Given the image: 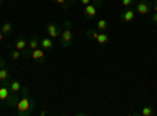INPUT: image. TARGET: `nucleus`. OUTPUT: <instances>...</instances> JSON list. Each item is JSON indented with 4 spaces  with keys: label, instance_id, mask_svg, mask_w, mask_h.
<instances>
[{
    "label": "nucleus",
    "instance_id": "17",
    "mask_svg": "<svg viewBox=\"0 0 157 116\" xmlns=\"http://www.w3.org/2000/svg\"><path fill=\"white\" fill-rule=\"evenodd\" d=\"M38 47H39V39L33 36L32 39L29 41V47H27V49H29L30 52H32V50H35V49H38Z\"/></svg>",
    "mask_w": 157,
    "mask_h": 116
},
{
    "label": "nucleus",
    "instance_id": "13",
    "mask_svg": "<svg viewBox=\"0 0 157 116\" xmlns=\"http://www.w3.org/2000/svg\"><path fill=\"white\" fill-rule=\"evenodd\" d=\"M109 39H110L109 35H107L105 32H101L96 41H98V44H99V46H107V44H109Z\"/></svg>",
    "mask_w": 157,
    "mask_h": 116
},
{
    "label": "nucleus",
    "instance_id": "22",
    "mask_svg": "<svg viewBox=\"0 0 157 116\" xmlns=\"http://www.w3.org/2000/svg\"><path fill=\"white\" fill-rule=\"evenodd\" d=\"M121 5L123 8H132V5H135V0H121Z\"/></svg>",
    "mask_w": 157,
    "mask_h": 116
},
{
    "label": "nucleus",
    "instance_id": "15",
    "mask_svg": "<svg viewBox=\"0 0 157 116\" xmlns=\"http://www.w3.org/2000/svg\"><path fill=\"white\" fill-rule=\"evenodd\" d=\"M107 27H109V22H107L105 19H99V21L96 22V28H98L99 32H104V30H107Z\"/></svg>",
    "mask_w": 157,
    "mask_h": 116
},
{
    "label": "nucleus",
    "instance_id": "28",
    "mask_svg": "<svg viewBox=\"0 0 157 116\" xmlns=\"http://www.w3.org/2000/svg\"><path fill=\"white\" fill-rule=\"evenodd\" d=\"M2 3H3V0H0V5H2Z\"/></svg>",
    "mask_w": 157,
    "mask_h": 116
},
{
    "label": "nucleus",
    "instance_id": "8",
    "mask_svg": "<svg viewBox=\"0 0 157 116\" xmlns=\"http://www.w3.org/2000/svg\"><path fill=\"white\" fill-rule=\"evenodd\" d=\"M30 57H32L35 61L41 63V61L46 60V50H44L43 47H38V49H35V50H32V52H30Z\"/></svg>",
    "mask_w": 157,
    "mask_h": 116
},
{
    "label": "nucleus",
    "instance_id": "4",
    "mask_svg": "<svg viewBox=\"0 0 157 116\" xmlns=\"http://www.w3.org/2000/svg\"><path fill=\"white\" fill-rule=\"evenodd\" d=\"M151 9H152V3L148 2V0H140V2L135 3V13H138V14H141V16L149 14Z\"/></svg>",
    "mask_w": 157,
    "mask_h": 116
},
{
    "label": "nucleus",
    "instance_id": "5",
    "mask_svg": "<svg viewBox=\"0 0 157 116\" xmlns=\"http://www.w3.org/2000/svg\"><path fill=\"white\" fill-rule=\"evenodd\" d=\"M0 102L5 104L8 100L10 94H11V89H10V80H5V82H0Z\"/></svg>",
    "mask_w": 157,
    "mask_h": 116
},
{
    "label": "nucleus",
    "instance_id": "19",
    "mask_svg": "<svg viewBox=\"0 0 157 116\" xmlns=\"http://www.w3.org/2000/svg\"><path fill=\"white\" fill-rule=\"evenodd\" d=\"M10 79V71L6 68H0V82H5Z\"/></svg>",
    "mask_w": 157,
    "mask_h": 116
},
{
    "label": "nucleus",
    "instance_id": "26",
    "mask_svg": "<svg viewBox=\"0 0 157 116\" xmlns=\"http://www.w3.org/2000/svg\"><path fill=\"white\" fill-rule=\"evenodd\" d=\"M152 9H154V13H157V0L152 2Z\"/></svg>",
    "mask_w": 157,
    "mask_h": 116
},
{
    "label": "nucleus",
    "instance_id": "16",
    "mask_svg": "<svg viewBox=\"0 0 157 116\" xmlns=\"http://www.w3.org/2000/svg\"><path fill=\"white\" fill-rule=\"evenodd\" d=\"M140 114H141V116H152V114H154V107H151V105L143 107L141 111H140Z\"/></svg>",
    "mask_w": 157,
    "mask_h": 116
},
{
    "label": "nucleus",
    "instance_id": "24",
    "mask_svg": "<svg viewBox=\"0 0 157 116\" xmlns=\"http://www.w3.org/2000/svg\"><path fill=\"white\" fill-rule=\"evenodd\" d=\"M91 2H93V0H78V3L83 5V6H85V5H90Z\"/></svg>",
    "mask_w": 157,
    "mask_h": 116
},
{
    "label": "nucleus",
    "instance_id": "7",
    "mask_svg": "<svg viewBox=\"0 0 157 116\" xmlns=\"http://www.w3.org/2000/svg\"><path fill=\"white\" fill-rule=\"evenodd\" d=\"M46 32H47V36H49V38H52V39H57V38H60V33H61L60 27H58L57 24H54V22L47 24Z\"/></svg>",
    "mask_w": 157,
    "mask_h": 116
},
{
    "label": "nucleus",
    "instance_id": "18",
    "mask_svg": "<svg viewBox=\"0 0 157 116\" xmlns=\"http://www.w3.org/2000/svg\"><path fill=\"white\" fill-rule=\"evenodd\" d=\"M21 57H22V52L21 50H17V49H13V50H10V58L11 60H21Z\"/></svg>",
    "mask_w": 157,
    "mask_h": 116
},
{
    "label": "nucleus",
    "instance_id": "3",
    "mask_svg": "<svg viewBox=\"0 0 157 116\" xmlns=\"http://www.w3.org/2000/svg\"><path fill=\"white\" fill-rule=\"evenodd\" d=\"M99 5H104V0H93L90 5H85L83 6V16L86 19H94L99 13Z\"/></svg>",
    "mask_w": 157,
    "mask_h": 116
},
{
    "label": "nucleus",
    "instance_id": "9",
    "mask_svg": "<svg viewBox=\"0 0 157 116\" xmlns=\"http://www.w3.org/2000/svg\"><path fill=\"white\" fill-rule=\"evenodd\" d=\"M39 47H43L46 52H50V50L54 49V39H52V38H49V36L41 38V39H39Z\"/></svg>",
    "mask_w": 157,
    "mask_h": 116
},
{
    "label": "nucleus",
    "instance_id": "27",
    "mask_svg": "<svg viewBox=\"0 0 157 116\" xmlns=\"http://www.w3.org/2000/svg\"><path fill=\"white\" fill-rule=\"evenodd\" d=\"M3 36H5V35H3V32H2V28H0V43H2V41H3Z\"/></svg>",
    "mask_w": 157,
    "mask_h": 116
},
{
    "label": "nucleus",
    "instance_id": "21",
    "mask_svg": "<svg viewBox=\"0 0 157 116\" xmlns=\"http://www.w3.org/2000/svg\"><path fill=\"white\" fill-rule=\"evenodd\" d=\"M54 2H55L57 5H60L63 9H66V11L69 9V5H68L69 2H68V0H54Z\"/></svg>",
    "mask_w": 157,
    "mask_h": 116
},
{
    "label": "nucleus",
    "instance_id": "12",
    "mask_svg": "<svg viewBox=\"0 0 157 116\" xmlns=\"http://www.w3.org/2000/svg\"><path fill=\"white\" fill-rule=\"evenodd\" d=\"M22 83L19 80H11L10 82V89H11V93H21V89H22Z\"/></svg>",
    "mask_w": 157,
    "mask_h": 116
},
{
    "label": "nucleus",
    "instance_id": "25",
    "mask_svg": "<svg viewBox=\"0 0 157 116\" xmlns=\"http://www.w3.org/2000/svg\"><path fill=\"white\" fill-rule=\"evenodd\" d=\"M6 66V60L3 57H0V68H5Z\"/></svg>",
    "mask_w": 157,
    "mask_h": 116
},
{
    "label": "nucleus",
    "instance_id": "6",
    "mask_svg": "<svg viewBox=\"0 0 157 116\" xmlns=\"http://www.w3.org/2000/svg\"><path fill=\"white\" fill-rule=\"evenodd\" d=\"M135 9L134 8H126V9H123L121 11V14H120V21L121 22H124V24H127V22H132L134 19H135Z\"/></svg>",
    "mask_w": 157,
    "mask_h": 116
},
{
    "label": "nucleus",
    "instance_id": "23",
    "mask_svg": "<svg viewBox=\"0 0 157 116\" xmlns=\"http://www.w3.org/2000/svg\"><path fill=\"white\" fill-rule=\"evenodd\" d=\"M152 24H155L157 25V13H152V14H151V19H149Z\"/></svg>",
    "mask_w": 157,
    "mask_h": 116
},
{
    "label": "nucleus",
    "instance_id": "11",
    "mask_svg": "<svg viewBox=\"0 0 157 116\" xmlns=\"http://www.w3.org/2000/svg\"><path fill=\"white\" fill-rule=\"evenodd\" d=\"M27 47H29V41L25 39V38H17L16 43H14V49L24 52V50H27Z\"/></svg>",
    "mask_w": 157,
    "mask_h": 116
},
{
    "label": "nucleus",
    "instance_id": "1",
    "mask_svg": "<svg viewBox=\"0 0 157 116\" xmlns=\"http://www.w3.org/2000/svg\"><path fill=\"white\" fill-rule=\"evenodd\" d=\"M35 100L30 97V89L29 86H22L21 89V97H19V102L16 105V110H17V114L19 116H29L33 113L35 110Z\"/></svg>",
    "mask_w": 157,
    "mask_h": 116
},
{
    "label": "nucleus",
    "instance_id": "20",
    "mask_svg": "<svg viewBox=\"0 0 157 116\" xmlns=\"http://www.w3.org/2000/svg\"><path fill=\"white\" fill-rule=\"evenodd\" d=\"M99 33H101V32H99L98 28H88V30H86V36H88V38H93V39H98Z\"/></svg>",
    "mask_w": 157,
    "mask_h": 116
},
{
    "label": "nucleus",
    "instance_id": "14",
    "mask_svg": "<svg viewBox=\"0 0 157 116\" xmlns=\"http://www.w3.org/2000/svg\"><path fill=\"white\" fill-rule=\"evenodd\" d=\"M0 28H2V32H3L5 36H6V35H11V32H13V24H11V22H3Z\"/></svg>",
    "mask_w": 157,
    "mask_h": 116
},
{
    "label": "nucleus",
    "instance_id": "2",
    "mask_svg": "<svg viewBox=\"0 0 157 116\" xmlns=\"http://www.w3.org/2000/svg\"><path fill=\"white\" fill-rule=\"evenodd\" d=\"M74 43V32H72V24L71 21H64L63 24V30L60 33V44L63 49L71 47Z\"/></svg>",
    "mask_w": 157,
    "mask_h": 116
},
{
    "label": "nucleus",
    "instance_id": "10",
    "mask_svg": "<svg viewBox=\"0 0 157 116\" xmlns=\"http://www.w3.org/2000/svg\"><path fill=\"white\" fill-rule=\"evenodd\" d=\"M19 97H21V93H11L8 100L5 102V105L6 107H16L17 102H19Z\"/></svg>",
    "mask_w": 157,
    "mask_h": 116
}]
</instances>
